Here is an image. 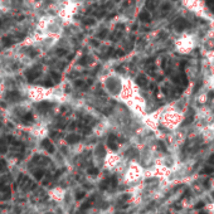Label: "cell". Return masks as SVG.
Wrapping results in <instances>:
<instances>
[{
    "label": "cell",
    "instance_id": "31",
    "mask_svg": "<svg viewBox=\"0 0 214 214\" xmlns=\"http://www.w3.org/2000/svg\"><path fill=\"white\" fill-rule=\"evenodd\" d=\"M1 23H3V22H1V20H0V25H1Z\"/></svg>",
    "mask_w": 214,
    "mask_h": 214
},
{
    "label": "cell",
    "instance_id": "14",
    "mask_svg": "<svg viewBox=\"0 0 214 214\" xmlns=\"http://www.w3.org/2000/svg\"><path fill=\"white\" fill-rule=\"evenodd\" d=\"M34 177H35V179H38V180H40L43 177H44V170H38L34 172Z\"/></svg>",
    "mask_w": 214,
    "mask_h": 214
},
{
    "label": "cell",
    "instance_id": "26",
    "mask_svg": "<svg viewBox=\"0 0 214 214\" xmlns=\"http://www.w3.org/2000/svg\"><path fill=\"white\" fill-rule=\"evenodd\" d=\"M169 9H170V4H165V5L163 6V10H164V12H166V10H169Z\"/></svg>",
    "mask_w": 214,
    "mask_h": 214
},
{
    "label": "cell",
    "instance_id": "1",
    "mask_svg": "<svg viewBox=\"0 0 214 214\" xmlns=\"http://www.w3.org/2000/svg\"><path fill=\"white\" fill-rule=\"evenodd\" d=\"M188 25H189V24H188V22H186L184 18H179V19L175 20V23H174L175 29L179 30V32H180V30H184L185 28H188Z\"/></svg>",
    "mask_w": 214,
    "mask_h": 214
},
{
    "label": "cell",
    "instance_id": "4",
    "mask_svg": "<svg viewBox=\"0 0 214 214\" xmlns=\"http://www.w3.org/2000/svg\"><path fill=\"white\" fill-rule=\"evenodd\" d=\"M42 146L46 149L48 153H54V146L52 145V142L48 139H46V140H43V142H42Z\"/></svg>",
    "mask_w": 214,
    "mask_h": 214
},
{
    "label": "cell",
    "instance_id": "18",
    "mask_svg": "<svg viewBox=\"0 0 214 214\" xmlns=\"http://www.w3.org/2000/svg\"><path fill=\"white\" fill-rule=\"evenodd\" d=\"M52 78L54 79V82H56V83H57V82H59V81H61V77H59V74H57L56 72H52Z\"/></svg>",
    "mask_w": 214,
    "mask_h": 214
},
{
    "label": "cell",
    "instance_id": "27",
    "mask_svg": "<svg viewBox=\"0 0 214 214\" xmlns=\"http://www.w3.org/2000/svg\"><path fill=\"white\" fill-rule=\"evenodd\" d=\"M76 86H77V87H81V86H83V82H82V81H77Z\"/></svg>",
    "mask_w": 214,
    "mask_h": 214
},
{
    "label": "cell",
    "instance_id": "23",
    "mask_svg": "<svg viewBox=\"0 0 214 214\" xmlns=\"http://www.w3.org/2000/svg\"><path fill=\"white\" fill-rule=\"evenodd\" d=\"M24 120H25V121H32V120H33L32 113H27V115L24 116Z\"/></svg>",
    "mask_w": 214,
    "mask_h": 214
},
{
    "label": "cell",
    "instance_id": "12",
    "mask_svg": "<svg viewBox=\"0 0 214 214\" xmlns=\"http://www.w3.org/2000/svg\"><path fill=\"white\" fill-rule=\"evenodd\" d=\"M93 200H95V199H93V198H92V199H89V200H87V202H86V203H85V204H83V205H82V207H81V208H82V210H86V209H88V208H89V207H91V205L93 204Z\"/></svg>",
    "mask_w": 214,
    "mask_h": 214
},
{
    "label": "cell",
    "instance_id": "17",
    "mask_svg": "<svg viewBox=\"0 0 214 214\" xmlns=\"http://www.w3.org/2000/svg\"><path fill=\"white\" fill-rule=\"evenodd\" d=\"M205 4L208 8H210L214 12V0H205Z\"/></svg>",
    "mask_w": 214,
    "mask_h": 214
},
{
    "label": "cell",
    "instance_id": "5",
    "mask_svg": "<svg viewBox=\"0 0 214 214\" xmlns=\"http://www.w3.org/2000/svg\"><path fill=\"white\" fill-rule=\"evenodd\" d=\"M139 18H140L141 22L149 23L150 20H151V15H150V13H149V12H141V13H140V15H139Z\"/></svg>",
    "mask_w": 214,
    "mask_h": 214
},
{
    "label": "cell",
    "instance_id": "21",
    "mask_svg": "<svg viewBox=\"0 0 214 214\" xmlns=\"http://www.w3.org/2000/svg\"><path fill=\"white\" fill-rule=\"evenodd\" d=\"M85 196V192H78L77 194H76V199H78V200H81L82 198Z\"/></svg>",
    "mask_w": 214,
    "mask_h": 214
},
{
    "label": "cell",
    "instance_id": "13",
    "mask_svg": "<svg viewBox=\"0 0 214 214\" xmlns=\"http://www.w3.org/2000/svg\"><path fill=\"white\" fill-rule=\"evenodd\" d=\"M179 79H180V82L184 86H188V78H186V76H185V73L183 72V73L180 74V77H179Z\"/></svg>",
    "mask_w": 214,
    "mask_h": 214
},
{
    "label": "cell",
    "instance_id": "29",
    "mask_svg": "<svg viewBox=\"0 0 214 214\" xmlns=\"http://www.w3.org/2000/svg\"><path fill=\"white\" fill-rule=\"evenodd\" d=\"M46 86H52V83H50L49 79H47V81H46Z\"/></svg>",
    "mask_w": 214,
    "mask_h": 214
},
{
    "label": "cell",
    "instance_id": "8",
    "mask_svg": "<svg viewBox=\"0 0 214 214\" xmlns=\"http://www.w3.org/2000/svg\"><path fill=\"white\" fill-rule=\"evenodd\" d=\"M79 139H81V137H79L78 135H74V134H72V135H68L65 140H67V142H70V144H74V142H78Z\"/></svg>",
    "mask_w": 214,
    "mask_h": 214
},
{
    "label": "cell",
    "instance_id": "9",
    "mask_svg": "<svg viewBox=\"0 0 214 214\" xmlns=\"http://www.w3.org/2000/svg\"><path fill=\"white\" fill-rule=\"evenodd\" d=\"M146 6H147V9L153 10L156 6V0H146Z\"/></svg>",
    "mask_w": 214,
    "mask_h": 214
},
{
    "label": "cell",
    "instance_id": "20",
    "mask_svg": "<svg viewBox=\"0 0 214 214\" xmlns=\"http://www.w3.org/2000/svg\"><path fill=\"white\" fill-rule=\"evenodd\" d=\"M6 169V163L5 160H0V171H4Z\"/></svg>",
    "mask_w": 214,
    "mask_h": 214
},
{
    "label": "cell",
    "instance_id": "15",
    "mask_svg": "<svg viewBox=\"0 0 214 214\" xmlns=\"http://www.w3.org/2000/svg\"><path fill=\"white\" fill-rule=\"evenodd\" d=\"M10 196V192H3L0 193V200H6Z\"/></svg>",
    "mask_w": 214,
    "mask_h": 214
},
{
    "label": "cell",
    "instance_id": "10",
    "mask_svg": "<svg viewBox=\"0 0 214 214\" xmlns=\"http://www.w3.org/2000/svg\"><path fill=\"white\" fill-rule=\"evenodd\" d=\"M205 210L208 212L209 214H214V202L209 203V204L205 205Z\"/></svg>",
    "mask_w": 214,
    "mask_h": 214
},
{
    "label": "cell",
    "instance_id": "16",
    "mask_svg": "<svg viewBox=\"0 0 214 214\" xmlns=\"http://www.w3.org/2000/svg\"><path fill=\"white\" fill-rule=\"evenodd\" d=\"M3 44H4V46H10V44H12V39H10L9 37H4L3 38Z\"/></svg>",
    "mask_w": 214,
    "mask_h": 214
},
{
    "label": "cell",
    "instance_id": "30",
    "mask_svg": "<svg viewBox=\"0 0 214 214\" xmlns=\"http://www.w3.org/2000/svg\"><path fill=\"white\" fill-rule=\"evenodd\" d=\"M213 97H214V93L210 92V93H209V98H213Z\"/></svg>",
    "mask_w": 214,
    "mask_h": 214
},
{
    "label": "cell",
    "instance_id": "2",
    "mask_svg": "<svg viewBox=\"0 0 214 214\" xmlns=\"http://www.w3.org/2000/svg\"><path fill=\"white\" fill-rule=\"evenodd\" d=\"M39 73H40V72H39V68H33V70H30L29 72H28V73H27V77H28V81L29 82H32V81H34V79H35L37 77H38V76H39Z\"/></svg>",
    "mask_w": 214,
    "mask_h": 214
},
{
    "label": "cell",
    "instance_id": "28",
    "mask_svg": "<svg viewBox=\"0 0 214 214\" xmlns=\"http://www.w3.org/2000/svg\"><path fill=\"white\" fill-rule=\"evenodd\" d=\"M58 54H59V56H63V54H65V50H63V49H62V50H59V52H58Z\"/></svg>",
    "mask_w": 214,
    "mask_h": 214
},
{
    "label": "cell",
    "instance_id": "24",
    "mask_svg": "<svg viewBox=\"0 0 214 214\" xmlns=\"http://www.w3.org/2000/svg\"><path fill=\"white\" fill-rule=\"evenodd\" d=\"M93 23H95V22H93V19H87V20L85 22L86 25H91V24H93Z\"/></svg>",
    "mask_w": 214,
    "mask_h": 214
},
{
    "label": "cell",
    "instance_id": "19",
    "mask_svg": "<svg viewBox=\"0 0 214 214\" xmlns=\"http://www.w3.org/2000/svg\"><path fill=\"white\" fill-rule=\"evenodd\" d=\"M88 174L89 175H97L98 174V170L96 168H91V169H88Z\"/></svg>",
    "mask_w": 214,
    "mask_h": 214
},
{
    "label": "cell",
    "instance_id": "3",
    "mask_svg": "<svg viewBox=\"0 0 214 214\" xmlns=\"http://www.w3.org/2000/svg\"><path fill=\"white\" fill-rule=\"evenodd\" d=\"M6 100H8V101H12V102H16L20 100V95L15 91H12L6 95Z\"/></svg>",
    "mask_w": 214,
    "mask_h": 214
},
{
    "label": "cell",
    "instance_id": "6",
    "mask_svg": "<svg viewBox=\"0 0 214 214\" xmlns=\"http://www.w3.org/2000/svg\"><path fill=\"white\" fill-rule=\"evenodd\" d=\"M49 108H50V103H48V102H42L38 105V110L40 112H47Z\"/></svg>",
    "mask_w": 214,
    "mask_h": 214
},
{
    "label": "cell",
    "instance_id": "7",
    "mask_svg": "<svg viewBox=\"0 0 214 214\" xmlns=\"http://www.w3.org/2000/svg\"><path fill=\"white\" fill-rule=\"evenodd\" d=\"M108 146L111 147L112 150H117V142H116V137L115 136H110L108 137Z\"/></svg>",
    "mask_w": 214,
    "mask_h": 214
},
{
    "label": "cell",
    "instance_id": "22",
    "mask_svg": "<svg viewBox=\"0 0 214 214\" xmlns=\"http://www.w3.org/2000/svg\"><path fill=\"white\" fill-rule=\"evenodd\" d=\"M5 153H6L5 144H0V154H5Z\"/></svg>",
    "mask_w": 214,
    "mask_h": 214
},
{
    "label": "cell",
    "instance_id": "25",
    "mask_svg": "<svg viewBox=\"0 0 214 214\" xmlns=\"http://www.w3.org/2000/svg\"><path fill=\"white\" fill-rule=\"evenodd\" d=\"M107 35V30H103L102 33H100V38H105Z\"/></svg>",
    "mask_w": 214,
    "mask_h": 214
},
{
    "label": "cell",
    "instance_id": "11",
    "mask_svg": "<svg viewBox=\"0 0 214 214\" xmlns=\"http://www.w3.org/2000/svg\"><path fill=\"white\" fill-rule=\"evenodd\" d=\"M136 82H137V85H140V86H146V83H147L146 78H145L144 76H140V77H137Z\"/></svg>",
    "mask_w": 214,
    "mask_h": 214
}]
</instances>
